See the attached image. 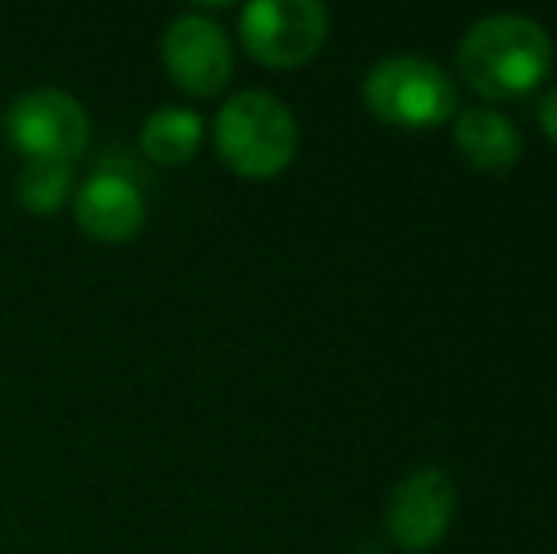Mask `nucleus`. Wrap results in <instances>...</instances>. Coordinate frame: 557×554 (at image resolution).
<instances>
[{"mask_svg": "<svg viewBox=\"0 0 557 554\" xmlns=\"http://www.w3.org/2000/svg\"><path fill=\"white\" fill-rule=\"evenodd\" d=\"M554 38L523 12H490L459 42V73L485 99H520L550 76Z\"/></svg>", "mask_w": 557, "mask_h": 554, "instance_id": "f257e3e1", "label": "nucleus"}, {"mask_svg": "<svg viewBox=\"0 0 557 554\" xmlns=\"http://www.w3.org/2000/svg\"><path fill=\"white\" fill-rule=\"evenodd\" d=\"M216 152L235 175L273 178L293 163L300 145L296 114L270 91H239L216 114Z\"/></svg>", "mask_w": 557, "mask_h": 554, "instance_id": "f03ea898", "label": "nucleus"}, {"mask_svg": "<svg viewBox=\"0 0 557 554\" xmlns=\"http://www.w3.org/2000/svg\"><path fill=\"white\" fill-rule=\"evenodd\" d=\"M364 103L380 122L398 130H433L459 107L451 76L425 53H391L364 73Z\"/></svg>", "mask_w": 557, "mask_h": 554, "instance_id": "7ed1b4c3", "label": "nucleus"}, {"mask_svg": "<svg viewBox=\"0 0 557 554\" xmlns=\"http://www.w3.org/2000/svg\"><path fill=\"white\" fill-rule=\"evenodd\" d=\"M331 12L319 0H255L239 12V38L270 69H300L323 50Z\"/></svg>", "mask_w": 557, "mask_h": 554, "instance_id": "20e7f679", "label": "nucleus"}, {"mask_svg": "<svg viewBox=\"0 0 557 554\" xmlns=\"http://www.w3.org/2000/svg\"><path fill=\"white\" fill-rule=\"evenodd\" d=\"M4 137L23 160H65L73 163L88 148L91 122L81 99L61 88L23 91L4 114Z\"/></svg>", "mask_w": 557, "mask_h": 554, "instance_id": "39448f33", "label": "nucleus"}, {"mask_svg": "<svg viewBox=\"0 0 557 554\" xmlns=\"http://www.w3.org/2000/svg\"><path fill=\"white\" fill-rule=\"evenodd\" d=\"M160 53L171 81L198 99L216 96L232 81V69H235L232 42H227L221 23L201 12L175 15L168 23V30H163Z\"/></svg>", "mask_w": 557, "mask_h": 554, "instance_id": "423d86ee", "label": "nucleus"}, {"mask_svg": "<svg viewBox=\"0 0 557 554\" xmlns=\"http://www.w3.org/2000/svg\"><path fill=\"white\" fill-rule=\"evenodd\" d=\"M455 517V482L444 467H418L395 482L383 525L395 547L429 551L444 540Z\"/></svg>", "mask_w": 557, "mask_h": 554, "instance_id": "0eeeda50", "label": "nucleus"}, {"mask_svg": "<svg viewBox=\"0 0 557 554\" xmlns=\"http://www.w3.org/2000/svg\"><path fill=\"white\" fill-rule=\"evenodd\" d=\"M73 213L81 232L96 244H129L145 229L148 201L145 190L129 175L103 168L76 190Z\"/></svg>", "mask_w": 557, "mask_h": 554, "instance_id": "6e6552de", "label": "nucleus"}, {"mask_svg": "<svg viewBox=\"0 0 557 554\" xmlns=\"http://www.w3.org/2000/svg\"><path fill=\"white\" fill-rule=\"evenodd\" d=\"M455 145L474 168L508 171L523 152V134L497 107H467L455 114Z\"/></svg>", "mask_w": 557, "mask_h": 554, "instance_id": "1a4fd4ad", "label": "nucleus"}, {"mask_svg": "<svg viewBox=\"0 0 557 554\" xmlns=\"http://www.w3.org/2000/svg\"><path fill=\"white\" fill-rule=\"evenodd\" d=\"M201 140H206V122L198 111L186 107H160L145 119L140 130V148L152 163L160 168H183L198 156Z\"/></svg>", "mask_w": 557, "mask_h": 554, "instance_id": "9d476101", "label": "nucleus"}, {"mask_svg": "<svg viewBox=\"0 0 557 554\" xmlns=\"http://www.w3.org/2000/svg\"><path fill=\"white\" fill-rule=\"evenodd\" d=\"M73 194V163L65 160H23V171L15 178V198L27 213L50 217Z\"/></svg>", "mask_w": 557, "mask_h": 554, "instance_id": "9b49d317", "label": "nucleus"}, {"mask_svg": "<svg viewBox=\"0 0 557 554\" xmlns=\"http://www.w3.org/2000/svg\"><path fill=\"white\" fill-rule=\"evenodd\" d=\"M539 126H543V134L557 145V84L546 88L543 99H539Z\"/></svg>", "mask_w": 557, "mask_h": 554, "instance_id": "f8f14e48", "label": "nucleus"}]
</instances>
